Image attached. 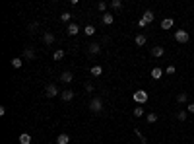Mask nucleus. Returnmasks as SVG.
I'll return each mask as SVG.
<instances>
[{
    "instance_id": "1",
    "label": "nucleus",
    "mask_w": 194,
    "mask_h": 144,
    "mask_svg": "<svg viewBox=\"0 0 194 144\" xmlns=\"http://www.w3.org/2000/svg\"><path fill=\"white\" fill-rule=\"evenodd\" d=\"M132 100H134L136 103H146V101L150 100V96H148L146 90H136V92L132 93Z\"/></svg>"
},
{
    "instance_id": "2",
    "label": "nucleus",
    "mask_w": 194,
    "mask_h": 144,
    "mask_svg": "<svg viewBox=\"0 0 194 144\" xmlns=\"http://www.w3.org/2000/svg\"><path fill=\"white\" fill-rule=\"evenodd\" d=\"M89 111H91V113H101L103 111V100L101 97H93V100L89 101Z\"/></svg>"
},
{
    "instance_id": "3",
    "label": "nucleus",
    "mask_w": 194,
    "mask_h": 144,
    "mask_svg": "<svg viewBox=\"0 0 194 144\" xmlns=\"http://www.w3.org/2000/svg\"><path fill=\"white\" fill-rule=\"evenodd\" d=\"M175 39L179 41V43H187V41L190 39V35H188V31L179 29V31H175Z\"/></svg>"
},
{
    "instance_id": "4",
    "label": "nucleus",
    "mask_w": 194,
    "mask_h": 144,
    "mask_svg": "<svg viewBox=\"0 0 194 144\" xmlns=\"http://www.w3.org/2000/svg\"><path fill=\"white\" fill-rule=\"evenodd\" d=\"M45 96H47V97H55V96H58V88H56L55 84H49L47 88H45Z\"/></svg>"
},
{
    "instance_id": "5",
    "label": "nucleus",
    "mask_w": 194,
    "mask_h": 144,
    "mask_svg": "<svg viewBox=\"0 0 194 144\" xmlns=\"http://www.w3.org/2000/svg\"><path fill=\"white\" fill-rule=\"evenodd\" d=\"M72 80H74V74L70 70H64L62 74H60V82H62V84H70Z\"/></svg>"
},
{
    "instance_id": "6",
    "label": "nucleus",
    "mask_w": 194,
    "mask_h": 144,
    "mask_svg": "<svg viewBox=\"0 0 194 144\" xmlns=\"http://www.w3.org/2000/svg\"><path fill=\"white\" fill-rule=\"evenodd\" d=\"M66 33H68V35H78V33H80V27H78V23H68V27H66Z\"/></svg>"
},
{
    "instance_id": "7",
    "label": "nucleus",
    "mask_w": 194,
    "mask_h": 144,
    "mask_svg": "<svg viewBox=\"0 0 194 144\" xmlns=\"http://www.w3.org/2000/svg\"><path fill=\"white\" fill-rule=\"evenodd\" d=\"M88 51H89V55H99V53H101V45L99 43H91L88 47Z\"/></svg>"
},
{
    "instance_id": "8",
    "label": "nucleus",
    "mask_w": 194,
    "mask_h": 144,
    "mask_svg": "<svg viewBox=\"0 0 194 144\" xmlns=\"http://www.w3.org/2000/svg\"><path fill=\"white\" fill-rule=\"evenodd\" d=\"M60 97H62L64 101H72L74 100V92L72 90H64V92H60Z\"/></svg>"
},
{
    "instance_id": "9",
    "label": "nucleus",
    "mask_w": 194,
    "mask_h": 144,
    "mask_svg": "<svg viewBox=\"0 0 194 144\" xmlns=\"http://www.w3.org/2000/svg\"><path fill=\"white\" fill-rule=\"evenodd\" d=\"M22 59L33 60V59H35V51H33V49H25V51H23V55H22Z\"/></svg>"
},
{
    "instance_id": "10",
    "label": "nucleus",
    "mask_w": 194,
    "mask_h": 144,
    "mask_svg": "<svg viewBox=\"0 0 194 144\" xmlns=\"http://www.w3.org/2000/svg\"><path fill=\"white\" fill-rule=\"evenodd\" d=\"M43 41H45V45H52L55 43V35H52L51 31H47V33L43 35Z\"/></svg>"
},
{
    "instance_id": "11",
    "label": "nucleus",
    "mask_w": 194,
    "mask_h": 144,
    "mask_svg": "<svg viewBox=\"0 0 194 144\" xmlns=\"http://www.w3.org/2000/svg\"><path fill=\"white\" fill-rule=\"evenodd\" d=\"M18 140H19V144H31V136H29L27 133H22Z\"/></svg>"
},
{
    "instance_id": "12",
    "label": "nucleus",
    "mask_w": 194,
    "mask_h": 144,
    "mask_svg": "<svg viewBox=\"0 0 194 144\" xmlns=\"http://www.w3.org/2000/svg\"><path fill=\"white\" fill-rule=\"evenodd\" d=\"M161 76H163V70H161V68H157V66L151 68V78H154V80H159Z\"/></svg>"
},
{
    "instance_id": "13",
    "label": "nucleus",
    "mask_w": 194,
    "mask_h": 144,
    "mask_svg": "<svg viewBox=\"0 0 194 144\" xmlns=\"http://www.w3.org/2000/svg\"><path fill=\"white\" fill-rule=\"evenodd\" d=\"M70 142V136H68V134H58V138H56V144H68Z\"/></svg>"
},
{
    "instance_id": "14",
    "label": "nucleus",
    "mask_w": 194,
    "mask_h": 144,
    "mask_svg": "<svg viewBox=\"0 0 194 144\" xmlns=\"http://www.w3.org/2000/svg\"><path fill=\"white\" fill-rule=\"evenodd\" d=\"M171 27H173V20L171 18H165L161 22V29H171Z\"/></svg>"
},
{
    "instance_id": "15",
    "label": "nucleus",
    "mask_w": 194,
    "mask_h": 144,
    "mask_svg": "<svg viewBox=\"0 0 194 144\" xmlns=\"http://www.w3.org/2000/svg\"><path fill=\"white\" fill-rule=\"evenodd\" d=\"M163 53H165L163 47H151V55L154 57H163Z\"/></svg>"
},
{
    "instance_id": "16",
    "label": "nucleus",
    "mask_w": 194,
    "mask_h": 144,
    "mask_svg": "<svg viewBox=\"0 0 194 144\" xmlns=\"http://www.w3.org/2000/svg\"><path fill=\"white\" fill-rule=\"evenodd\" d=\"M142 20H146L148 23L154 22V12H151V10H146V12H144V16H142Z\"/></svg>"
},
{
    "instance_id": "17",
    "label": "nucleus",
    "mask_w": 194,
    "mask_h": 144,
    "mask_svg": "<svg viewBox=\"0 0 194 144\" xmlns=\"http://www.w3.org/2000/svg\"><path fill=\"white\" fill-rule=\"evenodd\" d=\"M101 20H103V23H105V26H111V23L115 22V18H113L111 14H107V12H105V16H103Z\"/></svg>"
},
{
    "instance_id": "18",
    "label": "nucleus",
    "mask_w": 194,
    "mask_h": 144,
    "mask_svg": "<svg viewBox=\"0 0 194 144\" xmlns=\"http://www.w3.org/2000/svg\"><path fill=\"white\" fill-rule=\"evenodd\" d=\"M134 43L138 45V47H142V45H146V35H136Z\"/></svg>"
},
{
    "instance_id": "19",
    "label": "nucleus",
    "mask_w": 194,
    "mask_h": 144,
    "mask_svg": "<svg viewBox=\"0 0 194 144\" xmlns=\"http://www.w3.org/2000/svg\"><path fill=\"white\" fill-rule=\"evenodd\" d=\"M52 59H55V60H62L64 59V51H62V49L55 51V53H52Z\"/></svg>"
},
{
    "instance_id": "20",
    "label": "nucleus",
    "mask_w": 194,
    "mask_h": 144,
    "mask_svg": "<svg viewBox=\"0 0 194 144\" xmlns=\"http://www.w3.org/2000/svg\"><path fill=\"white\" fill-rule=\"evenodd\" d=\"M22 64H23V59H22V57L12 59V66H14V68H22Z\"/></svg>"
},
{
    "instance_id": "21",
    "label": "nucleus",
    "mask_w": 194,
    "mask_h": 144,
    "mask_svg": "<svg viewBox=\"0 0 194 144\" xmlns=\"http://www.w3.org/2000/svg\"><path fill=\"white\" fill-rule=\"evenodd\" d=\"M84 33L88 35V37L95 35V27H93V26H85V27H84Z\"/></svg>"
},
{
    "instance_id": "22",
    "label": "nucleus",
    "mask_w": 194,
    "mask_h": 144,
    "mask_svg": "<svg viewBox=\"0 0 194 144\" xmlns=\"http://www.w3.org/2000/svg\"><path fill=\"white\" fill-rule=\"evenodd\" d=\"M101 72H103L101 66H97V64H95V66H91V74H93V76H101Z\"/></svg>"
},
{
    "instance_id": "23",
    "label": "nucleus",
    "mask_w": 194,
    "mask_h": 144,
    "mask_svg": "<svg viewBox=\"0 0 194 144\" xmlns=\"http://www.w3.org/2000/svg\"><path fill=\"white\" fill-rule=\"evenodd\" d=\"M188 100V93H179V96H177V101H179V103H184V101H187Z\"/></svg>"
},
{
    "instance_id": "24",
    "label": "nucleus",
    "mask_w": 194,
    "mask_h": 144,
    "mask_svg": "<svg viewBox=\"0 0 194 144\" xmlns=\"http://www.w3.org/2000/svg\"><path fill=\"white\" fill-rule=\"evenodd\" d=\"M155 121H157V113H148V123L151 125V123H155Z\"/></svg>"
},
{
    "instance_id": "25",
    "label": "nucleus",
    "mask_w": 194,
    "mask_h": 144,
    "mask_svg": "<svg viewBox=\"0 0 194 144\" xmlns=\"http://www.w3.org/2000/svg\"><path fill=\"white\" fill-rule=\"evenodd\" d=\"M70 18H72L70 12H62V14H60V20H62V22H70Z\"/></svg>"
},
{
    "instance_id": "26",
    "label": "nucleus",
    "mask_w": 194,
    "mask_h": 144,
    "mask_svg": "<svg viewBox=\"0 0 194 144\" xmlns=\"http://www.w3.org/2000/svg\"><path fill=\"white\" fill-rule=\"evenodd\" d=\"M134 133H136V136H138V138H140V140H142V144H148V140H146V136H144V134H142V133H140V130H138V129H134Z\"/></svg>"
},
{
    "instance_id": "27",
    "label": "nucleus",
    "mask_w": 194,
    "mask_h": 144,
    "mask_svg": "<svg viewBox=\"0 0 194 144\" xmlns=\"http://www.w3.org/2000/svg\"><path fill=\"white\" fill-rule=\"evenodd\" d=\"M111 6H113L115 10H121V8H122V2H121V0H113V2H111Z\"/></svg>"
},
{
    "instance_id": "28",
    "label": "nucleus",
    "mask_w": 194,
    "mask_h": 144,
    "mask_svg": "<svg viewBox=\"0 0 194 144\" xmlns=\"http://www.w3.org/2000/svg\"><path fill=\"white\" fill-rule=\"evenodd\" d=\"M187 113H188V111H179V113H177L179 121H187Z\"/></svg>"
},
{
    "instance_id": "29",
    "label": "nucleus",
    "mask_w": 194,
    "mask_h": 144,
    "mask_svg": "<svg viewBox=\"0 0 194 144\" xmlns=\"http://www.w3.org/2000/svg\"><path fill=\"white\" fill-rule=\"evenodd\" d=\"M37 27H39V23H37V22H33V23H29V27H27V29H29V33H33V31H35Z\"/></svg>"
},
{
    "instance_id": "30",
    "label": "nucleus",
    "mask_w": 194,
    "mask_h": 144,
    "mask_svg": "<svg viewBox=\"0 0 194 144\" xmlns=\"http://www.w3.org/2000/svg\"><path fill=\"white\" fill-rule=\"evenodd\" d=\"M142 115H144V109L142 107H136L134 109V117H142Z\"/></svg>"
},
{
    "instance_id": "31",
    "label": "nucleus",
    "mask_w": 194,
    "mask_h": 144,
    "mask_svg": "<svg viewBox=\"0 0 194 144\" xmlns=\"http://www.w3.org/2000/svg\"><path fill=\"white\" fill-rule=\"evenodd\" d=\"M97 8H99L101 12H105V10H107V2H99V4H97Z\"/></svg>"
},
{
    "instance_id": "32",
    "label": "nucleus",
    "mask_w": 194,
    "mask_h": 144,
    "mask_svg": "<svg viewBox=\"0 0 194 144\" xmlns=\"http://www.w3.org/2000/svg\"><path fill=\"white\" fill-rule=\"evenodd\" d=\"M138 26H140V27H146V26H148V22H146V20H142V18H140V20H138Z\"/></svg>"
},
{
    "instance_id": "33",
    "label": "nucleus",
    "mask_w": 194,
    "mask_h": 144,
    "mask_svg": "<svg viewBox=\"0 0 194 144\" xmlns=\"http://www.w3.org/2000/svg\"><path fill=\"white\" fill-rule=\"evenodd\" d=\"M85 92L91 93V92H93V84H85Z\"/></svg>"
},
{
    "instance_id": "34",
    "label": "nucleus",
    "mask_w": 194,
    "mask_h": 144,
    "mask_svg": "<svg viewBox=\"0 0 194 144\" xmlns=\"http://www.w3.org/2000/svg\"><path fill=\"white\" fill-rule=\"evenodd\" d=\"M167 74H175V66H173V64H169V66H167Z\"/></svg>"
},
{
    "instance_id": "35",
    "label": "nucleus",
    "mask_w": 194,
    "mask_h": 144,
    "mask_svg": "<svg viewBox=\"0 0 194 144\" xmlns=\"http://www.w3.org/2000/svg\"><path fill=\"white\" fill-rule=\"evenodd\" d=\"M188 113H194V103H188V107H187Z\"/></svg>"
}]
</instances>
